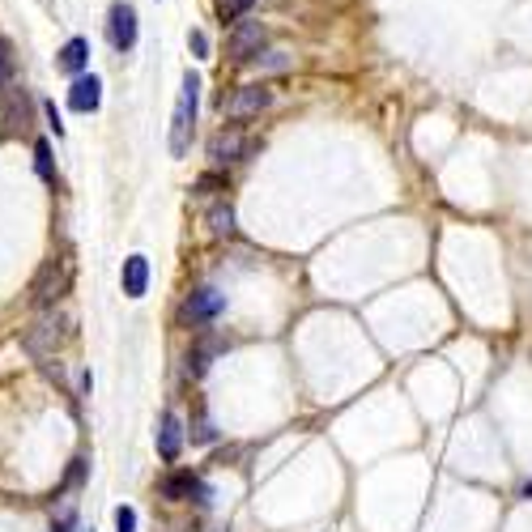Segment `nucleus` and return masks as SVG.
<instances>
[{
    "mask_svg": "<svg viewBox=\"0 0 532 532\" xmlns=\"http://www.w3.org/2000/svg\"><path fill=\"white\" fill-rule=\"evenodd\" d=\"M196 107H201V77L184 73V90H179V102H175L171 115V158H184L192 150V128H196Z\"/></svg>",
    "mask_w": 532,
    "mask_h": 532,
    "instance_id": "nucleus-1",
    "label": "nucleus"
},
{
    "mask_svg": "<svg viewBox=\"0 0 532 532\" xmlns=\"http://www.w3.org/2000/svg\"><path fill=\"white\" fill-rule=\"evenodd\" d=\"M64 290H69V260H47V265L35 273V282H30V303L38 311H52V307L64 299Z\"/></svg>",
    "mask_w": 532,
    "mask_h": 532,
    "instance_id": "nucleus-2",
    "label": "nucleus"
},
{
    "mask_svg": "<svg viewBox=\"0 0 532 532\" xmlns=\"http://www.w3.org/2000/svg\"><path fill=\"white\" fill-rule=\"evenodd\" d=\"M158 495L167 498V503H196V507H209L213 490L201 481V473H192V469H175L158 481Z\"/></svg>",
    "mask_w": 532,
    "mask_h": 532,
    "instance_id": "nucleus-3",
    "label": "nucleus"
},
{
    "mask_svg": "<svg viewBox=\"0 0 532 532\" xmlns=\"http://www.w3.org/2000/svg\"><path fill=\"white\" fill-rule=\"evenodd\" d=\"M222 311H226V294H222V290H213V285H201V290H192L188 299H184L179 320H184V323H213Z\"/></svg>",
    "mask_w": 532,
    "mask_h": 532,
    "instance_id": "nucleus-4",
    "label": "nucleus"
},
{
    "mask_svg": "<svg viewBox=\"0 0 532 532\" xmlns=\"http://www.w3.org/2000/svg\"><path fill=\"white\" fill-rule=\"evenodd\" d=\"M265 43H268V30L260 26V21H234V30H230V43H226V52L230 60H256L260 52H265Z\"/></svg>",
    "mask_w": 532,
    "mask_h": 532,
    "instance_id": "nucleus-5",
    "label": "nucleus"
},
{
    "mask_svg": "<svg viewBox=\"0 0 532 532\" xmlns=\"http://www.w3.org/2000/svg\"><path fill=\"white\" fill-rule=\"evenodd\" d=\"M60 323H64V320H60L56 311H43V315L35 320V328H26V337H21V345H26V349H30L35 358H43V354H52V349L60 345V337H64V328H60Z\"/></svg>",
    "mask_w": 532,
    "mask_h": 532,
    "instance_id": "nucleus-6",
    "label": "nucleus"
},
{
    "mask_svg": "<svg viewBox=\"0 0 532 532\" xmlns=\"http://www.w3.org/2000/svg\"><path fill=\"white\" fill-rule=\"evenodd\" d=\"M273 102V90H265V86H239L230 98H222V115H230V119H248V115H260Z\"/></svg>",
    "mask_w": 532,
    "mask_h": 532,
    "instance_id": "nucleus-7",
    "label": "nucleus"
},
{
    "mask_svg": "<svg viewBox=\"0 0 532 532\" xmlns=\"http://www.w3.org/2000/svg\"><path fill=\"white\" fill-rule=\"evenodd\" d=\"M107 35H111L115 52H133V47H136V9L128 4V0H115V4H111Z\"/></svg>",
    "mask_w": 532,
    "mask_h": 532,
    "instance_id": "nucleus-8",
    "label": "nucleus"
},
{
    "mask_svg": "<svg viewBox=\"0 0 532 532\" xmlns=\"http://www.w3.org/2000/svg\"><path fill=\"white\" fill-rule=\"evenodd\" d=\"M153 447H158V456L167 460V464H175L179 460V452H184V422H179V413H162L158 418V430H153Z\"/></svg>",
    "mask_w": 532,
    "mask_h": 532,
    "instance_id": "nucleus-9",
    "label": "nucleus"
},
{
    "mask_svg": "<svg viewBox=\"0 0 532 532\" xmlns=\"http://www.w3.org/2000/svg\"><path fill=\"white\" fill-rule=\"evenodd\" d=\"M251 150V141L239 128H222V133H213L209 136V158L222 167V162H239V158H248Z\"/></svg>",
    "mask_w": 532,
    "mask_h": 532,
    "instance_id": "nucleus-10",
    "label": "nucleus"
},
{
    "mask_svg": "<svg viewBox=\"0 0 532 532\" xmlns=\"http://www.w3.org/2000/svg\"><path fill=\"white\" fill-rule=\"evenodd\" d=\"M98 102H102V81H98L94 73H81L73 77V86H69V107L81 115L98 111Z\"/></svg>",
    "mask_w": 532,
    "mask_h": 532,
    "instance_id": "nucleus-11",
    "label": "nucleus"
},
{
    "mask_svg": "<svg viewBox=\"0 0 532 532\" xmlns=\"http://www.w3.org/2000/svg\"><path fill=\"white\" fill-rule=\"evenodd\" d=\"M119 285H124L128 299H145V290H150V260H145L141 251L124 260V268H119Z\"/></svg>",
    "mask_w": 532,
    "mask_h": 532,
    "instance_id": "nucleus-12",
    "label": "nucleus"
},
{
    "mask_svg": "<svg viewBox=\"0 0 532 532\" xmlns=\"http://www.w3.org/2000/svg\"><path fill=\"white\" fill-rule=\"evenodd\" d=\"M86 64H90V43H86V38H69V43L60 47L56 69L60 73H69V77H81L86 73Z\"/></svg>",
    "mask_w": 532,
    "mask_h": 532,
    "instance_id": "nucleus-13",
    "label": "nucleus"
},
{
    "mask_svg": "<svg viewBox=\"0 0 532 532\" xmlns=\"http://www.w3.org/2000/svg\"><path fill=\"white\" fill-rule=\"evenodd\" d=\"M205 226H209L213 239H230L234 234V205L230 201H213L209 213H205Z\"/></svg>",
    "mask_w": 532,
    "mask_h": 532,
    "instance_id": "nucleus-14",
    "label": "nucleus"
},
{
    "mask_svg": "<svg viewBox=\"0 0 532 532\" xmlns=\"http://www.w3.org/2000/svg\"><path fill=\"white\" fill-rule=\"evenodd\" d=\"M217 349H222V341H217V337H205V341H196V345H192V354H188V371L196 375V380H201V375L209 371V362H213V354H217Z\"/></svg>",
    "mask_w": 532,
    "mask_h": 532,
    "instance_id": "nucleus-15",
    "label": "nucleus"
},
{
    "mask_svg": "<svg viewBox=\"0 0 532 532\" xmlns=\"http://www.w3.org/2000/svg\"><path fill=\"white\" fill-rule=\"evenodd\" d=\"M256 69H260V73H285V69H290V52H277V47H273V52H260V56H256Z\"/></svg>",
    "mask_w": 532,
    "mask_h": 532,
    "instance_id": "nucleus-16",
    "label": "nucleus"
},
{
    "mask_svg": "<svg viewBox=\"0 0 532 532\" xmlns=\"http://www.w3.org/2000/svg\"><path fill=\"white\" fill-rule=\"evenodd\" d=\"M35 171H38V179L56 184V167H52V145H47V141H38L35 145Z\"/></svg>",
    "mask_w": 532,
    "mask_h": 532,
    "instance_id": "nucleus-17",
    "label": "nucleus"
},
{
    "mask_svg": "<svg viewBox=\"0 0 532 532\" xmlns=\"http://www.w3.org/2000/svg\"><path fill=\"white\" fill-rule=\"evenodd\" d=\"M86 473H90V464H86V460L77 456L73 464H69V473H64V481H60V490H56V495H69V490H77V486L86 481Z\"/></svg>",
    "mask_w": 532,
    "mask_h": 532,
    "instance_id": "nucleus-18",
    "label": "nucleus"
},
{
    "mask_svg": "<svg viewBox=\"0 0 532 532\" xmlns=\"http://www.w3.org/2000/svg\"><path fill=\"white\" fill-rule=\"evenodd\" d=\"M213 438H217V426H213L209 418H201L196 426H192V443H201V447H205V443H213Z\"/></svg>",
    "mask_w": 532,
    "mask_h": 532,
    "instance_id": "nucleus-19",
    "label": "nucleus"
},
{
    "mask_svg": "<svg viewBox=\"0 0 532 532\" xmlns=\"http://www.w3.org/2000/svg\"><path fill=\"white\" fill-rule=\"evenodd\" d=\"M213 188H226V179H222V175H201V179L192 184V196H209Z\"/></svg>",
    "mask_w": 532,
    "mask_h": 532,
    "instance_id": "nucleus-20",
    "label": "nucleus"
},
{
    "mask_svg": "<svg viewBox=\"0 0 532 532\" xmlns=\"http://www.w3.org/2000/svg\"><path fill=\"white\" fill-rule=\"evenodd\" d=\"M9 77H13V52H9V43L0 38V90L9 86Z\"/></svg>",
    "mask_w": 532,
    "mask_h": 532,
    "instance_id": "nucleus-21",
    "label": "nucleus"
},
{
    "mask_svg": "<svg viewBox=\"0 0 532 532\" xmlns=\"http://www.w3.org/2000/svg\"><path fill=\"white\" fill-rule=\"evenodd\" d=\"M115 532H136V512L133 507H115Z\"/></svg>",
    "mask_w": 532,
    "mask_h": 532,
    "instance_id": "nucleus-22",
    "label": "nucleus"
},
{
    "mask_svg": "<svg viewBox=\"0 0 532 532\" xmlns=\"http://www.w3.org/2000/svg\"><path fill=\"white\" fill-rule=\"evenodd\" d=\"M188 47H192V52H196L201 60L209 56V38H205V30H192V35H188Z\"/></svg>",
    "mask_w": 532,
    "mask_h": 532,
    "instance_id": "nucleus-23",
    "label": "nucleus"
},
{
    "mask_svg": "<svg viewBox=\"0 0 532 532\" xmlns=\"http://www.w3.org/2000/svg\"><path fill=\"white\" fill-rule=\"evenodd\" d=\"M256 0H222V13H230V18H239V13H248Z\"/></svg>",
    "mask_w": 532,
    "mask_h": 532,
    "instance_id": "nucleus-24",
    "label": "nucleus"
},
{
    "mask_svg": "<svg viewBox=\"0 0 532 532\" xmlns=\"http://www.w3.org/2000/svg\"><path fill=\"white\" fill-rule=\"evenodd\" d=\"M52 532H77V515L73 512H64L56 520V524H52Z\"/></svg>",
    "mask_w": 532,
    "mask_h": 532,
    "instance_id": "nucleus-25",
    "label": "nucleus"
},
{
    "mask_svg": "<svg viewBox=\"0 0 532 532\" xmlns=\"http://www.w3.org/2000/svg\"><path fill=\"white\" fill-rule=\"evenodd\" d=\"M43 111H47V119H52V128H56V136L64 133V124H60V111H56V102H43Z\"/></svg>",
    "mask_w": 532,
    "mask_h": 532,
    "instance_id": "nucleus-26",
    "label": "nucleus"
},
{
    "mask_svg": "<svg viewBox=\"0 0 532 532\" xmlns=\"http://www.w3.org/2000/svg\"><path fill=\"white\" fill-rule=\"evenodd\" d=\"M524 498H532V481H524V490H520Z\"/></svg>",
    "mask_w": 532,
    "mask_h": 532,
    "instance_id": "nucleus-27",
    "label": "nucleus"
},
{
    "mask_svg": "<svg viewBox=\"0 0 532 532\" xmlns=\"http://www.w3.org/2000/svg\"><path fill=\"white\" fill-rule=\"evenodd\" d=\"M77 532H94V528H77Z\"/></svg>",
    "mask_w": 532,
    "mask_h": 532,
    "instance_id": "nucleus-28",
    "label": "nucleus"
}]
</instances>
